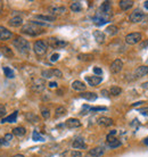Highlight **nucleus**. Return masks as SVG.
<instances>
[{"mask_svg": "<svg viewBox=\"0 0 148 157\" xmlns=\"http://www.w3.org/2000/svg\"><path fill=\"white\" fill-rule=\"evenodd\" d=\"M22 32L25 34H28V35L34 37V35H39V34L43 33L45 31L40 28L39 25H37V24H34L33 22H31V23H28V24H26V25L23 26Z\"/></svg>", "mask_w": 148, "mask_h": 157, "instance_id": "1", "label": "nucleus"}, {"mask_svg": "<svg viewBox=\"0 0 148 157\" xmlns=\"http://www.w3.org/2000/svg\"><path fill=\"white\" fill-rule=\"evenodd\" d=\"M13 45L22 54H28V50H30V45H28V40H25L22 37H16L15 40L13 41Z\"/></svg>", "mask_w": 148, "mask_h": 157, "instance_id": "2", "label": "nucleus"}, {"mask_svg": "<svg viewBox=\"0 0 148 157\" xmlns=\"http://www.w3.org/2000/svg\"><path fill=\"white\" fill-rule=\"evenodd\" d=\"M33 49H34V52H35L37 55L42 56V55H45L46 52H47L48 45H47V42H45L43 40H38V41H35V43H34Z\"/></svg>", "mask_w": 148, "mask_h": 157, "instance_id": "3", "label": "nucleus"}, {"mask_svg": "<svg viewBox=\"0 0 148 157\" xmlns=\"http://www.w3.org/2000/svg\"><path fill=\"white\" fill-rule=\"evenodd\" d=\"M141 41V34L138 32H133V33L128 34L125 37V42L129 45H137Z\"/></svg>", "mask_w": 148, "mask_h": 157, "instance_id": "4", "label": "nucleus"}, {"mask_svg": "<svg viewBox=\"0 0 148 157\" xmlns=\"http://www.w3.org/2000/svg\"><path fill=\"white\" fill-rule=\"evenodd\" d=\"M47 42H48L47 45H49L51 48H55V49L64 48V47L67 46V42H65V41H63V40H58L56 39V38H49Z\"/></svg>", "mask_w": 148, "mask_h": 157, "instance_id": "5", "label": "nucleus"}, {"mask_svg": "<svg viewBox=\"0 0 148 157\" xmlns=\"http://www.w3.org/2000/svg\"><path fill=\"white\" fill-rule=\"evenodd\" d=\"M108 19H109L108 14H105V13H102V11L97 13L96 16L93 17V22H95V24H97V25H104L105 23L108 22Z\"/></svg>", "mask_w": 148, "mask_h": 157, "instance_id": "6", "label": "nucleus"}, {"mask_svg": "<svg viewBox=\"0 0 148 157\" xmlns=\"http://www.w3.org/2000/svg\"><path fill=\"white\" fill-rule=\"evenodd\" d=\"M144 18V13L139 9H136L133 13H131L129 16V21L131 23H139Z\"/></svg>", "mask_w": 148, "mask_h": 157, "instance_id": "7", "label": "nucleus"}, {"mask_svg": "<svg viewBox=\"0 0 148 157\" xmlns=\"http://www.w3.org/2000/svg\"><path fill=\"white\" fill-rule=\"evenodd\" d=\"M123 68V62L121 59H115L112 64H111V72L113 74H117L122 71Z\"/></svg>", "mask_w": 148, "mask_h": 157, "instance_id": "8", "label": "nucleus"}, {"mask_svg": "<svg viewBox=\"0 0 148 157\" xmlns=\"http://www.w3.org/2000/svg\"><path fill=\"white\" fill-rule=\"evenodd\" d=\"M32 90L35 91V92H42L46 88V84H45V81L42 80V78H38V80H35L32 84Z\"/></svg>", "mask_w": 148, "mask_h": 157, "instance_id": "9", "label": "nucleus"}, {"mask_svg": "<svg viewBox=\"0 0 148 157\" xmlns=\"http://www.w3.org/2000/svg\"><path fill=\"white\" fill-rule=\"evenodd\" d=\"M13 37V33L8 28H4L0 25V40L1 41H6V40H9Z\"/></svg>", "mask_w": 148, "mask_h": 157, "instance_id": "10", "label": "nucleus"}, {"mask_svg": "<svg viewBox=\"0 0 148 157\" xmlns=\"http://www.w3.org/2000/svg\"><path fill=\"white\" fill-rule=\"evenodd\" d=\"M147 74H148V66L142 65V66H139V67L135 71V78H142V76H145V75H147Z\"/></svg>", "mask_w": 148, "mask_h": 157, "instance_id": "11", "label": "nucleus"}, {"mask_svg": "<svg viewBox=\"0 0 148 157\" xmlns=\"http://www.w3.org/2000/svg\"><path fill=\"white\" fill-rule=\"evenodd\" d=\"M85 80H87V82L91 87H96V85H98L102 81V78L100 76H96V75H93V76H85Z\"/></svg>", "mask_w": 148, "mask_h": 157, "instance_id": "12", "label": "nucleus"}, {"mask_svg": "<svg viewBox=\"0 0 148 157\" xmlns=\"http://www.w3.org/2000/svg\"><path fill=\"white\" fill-rule=\"evenodd\" d=\"M104 153H105L104 148H102V147H95V148H92V149L89 150V155L93 157H100L104 155Z\"/></svg>", "mask_w": 148, "mask_h": 157, "instance_id": "13", "label": "nucleus"}, {"mask_svg": "<svg viewBox=\"0 0 148 157\" xmlns=\"http://www.w3.org/2000/svg\"><path fill=\"white\" fill-rule=\"evenodd\" d=\"M65 124H66V126L68 129H75V128H79L81 125V122L78 118H68Z\"/></svg>", "mask_w": 148, "mask_h": 157, "instance_id": "14", "label": "nucleus"}, {"mask_svg": "<svg viewBox=\"0 0 148 157\" xmlns=\"http://www.w3.org/2000/svg\"><path fill=\"white\" fill-rule=\"evenodd\" d=\"M72 147H73L74 149H85V148H87V145H85V142L83 139L78 138V139H75V140L73 141Z\"/></svg>", "mask_w": 148, "mask_h": 157, "instance_id": "15", "label": "nucleus"}, {"mask_svg": "<svg viewBox=\"0 0 148 157\" xmlns=\"http://www.w3.org/2000/svg\"><path fill=\"white\" fill-rule=\"evenodd\" d=\"M98 124L99 125H102V126H112L114 124L113 120L109 117H105V116H102V117H99L98 118Z\"/></svg>", "mask_w": 148, "mask_h": 157, "instance_id": "16", "label": "nucleus"}, {"mask_svg": "<svg viewBox=\"0 0 148 157\" xmlns=\"http://www.w3.org/2000/svg\"><path fill=\"white\" fill-rule=\"evenodd\" d=\"M49 11L50 14L54 15H63L65 11H66V8L65 7H49Z\"/></svg>", "mask_w": 148, "mask_h": 157, "instance_id": "17", "label": "nucleus"}, {"mask_svg": "<svg viewBox=\"0 0 148 157\" xmlns=\"http://www.w3.org/2000/svg\"><path fill=\"white\" fill-rule=\"evenodd\" d=\"M133 4L135 2L132 0H121L120 1V7H121L122 10H128L133 6Z\"/></svg>", "mask_w": 148, "mask_h": 157, "instance_id": "18", "label": "nucleus"}, {"mask_svg": "<svg viewBox=\"0 0 148 157\" xmlns=\"http://www.w3.org/2000/svg\"><path fill=\"white\" fill-rule=\"evenodd\" d=\"M17 113L18 112L16 111V112H14L11 115H9V116L2 118V120H1V123H15L17 118Z\"/></svg>", "mask_w": 148, "mask_h": 157, "instance_id": "19", "label": "nucleus"}, {"mask_svg": "<svg viewBox=\"0 0 148 157\" xmlns=\"http://www.w3.org/2000/svg\"><path fill=\"white\" fill-rule=\"evenodd\" d=\"M72 88L74 90H76V91H84L87 85L83 82H81V81H74L72 83Z\"/></svg>", "mask_w": 148, "mask_h": 157, "instance_id": "20", "label": "nucleus"}, {"mask_svg": "<svg viewBox=\"0 0 148 157\" xmlns=\"http://www.w3.org/2000/svg\"><path fill=\"white\" fill-rule=\"evenodd\" d=\"M0 49H1L2 55H4V56H6L7 58H13V57H14V52H13V50H11L9 47L4 46V47H1Z\"/></svg>", "mask_w": 148, "mask_h": 157, "instance_id": "21", "label": "nucleus"}, {"mask_svg": "<svg viewBox=\"0 0 148 157\" xmlns=\"http://www.w3.org/2000/svg\"><path fill=\"white\" fill-rule=\"evenodd\" d=\"M23 23V18L21 16H15L10 18V21H9V24H10L11 26H21Z\"/></svg>", "mask_w": 148, "mask_h": 157, "instance_id": "22", "label": "nucleus"}, {"mask_svg": "<svg viewBox=\"0 0 148 157\" xmlns=\"http://www.w3.org/2000/svg\"><path fill=\"white\" fill-rule=\"evenodd\" d=\"M81 98H84L87 100H90V101H93L97 99V95L96 93H93V92H83V93H81L80 95Z\"/></svg>", "mask_w": 148, "mask_h": 157, "instance_id": "23", "label": "nucleus"}, {"mask_svg": "<svg viewBox=\"0 0 148 157\" xmlns=\"http://www.w3.org/2000/svg\"><path fill=\"white\" fill-rule=\"evenodd\" d=\"M93 37H95V39H96L98 43H102L104 40H105V34L102 33V31H95L93 32Z\"/></svg>", "mask_w": 148, "mask_h": 157, "instance_id": "24", "label": "nucleus"}, {"mask_svg": "<svg viewBox=\"0 0 148 157\" xmlns=\"http://www.w3.org/2000/svg\"><path fill=\"white\" fill-rule=\"evenodd\" d=\"M25 133H26V130L23 126H17L15 129H13V135H17V137H23Z\"/></svg>", "mask_w": 148, "mask_h": 157, "instance_id": "25", "label": "nucleus"}, {"mask_svg": "<svg viewBox=\"0 0 148 157\" xmlns=\"http://www.w3.org/2000/svg\"><path fill=\"white\" fill-rule=\"evenodd\" d=\"M25 117H26V120L30 123H38L39 122V117L37 115H34L33 113H26Z\"/></svg>", "mask_w": 148, "mask_h": 157, "instance_id": "26", "label": "nucleus"}, {"mask_svg": "<svg viewBox=\"0 0 148 157\" xmlns=\"http://www.w3.org/2000/svg\"><path fill=\"white\" fill-rule=\"evenodd\" d=\"M100 11L105 13V14H109L111 11V2L109 1H104L100 6Z\"/></svg>", "mask_w": 148, "mask_h": 157, "instance_id": "27", "label": "nucleus"}, {"mask_svg": "<svg viewBox=\"0 0 148 157\" xmlns=\"http://www.w3.org/2000/svg\"><path fill=\"white\" fill-rule=\"evenodd\" d=\"M78 58L79 61H82V62H91L93 59V56L91 54H80Z\"/></svg>", "mask_w": 148, "mask_h": 157, "instance_id": "28", "label": "nucleus"}, {"mask_svg": "<svg viewBox=\"0 0 148 157\" xmlns=\"http://www.w3.org/2000/svg\"><path fill=\"white\" fill-rule=\"evenodd\" d=\"M37 18H40V19H43V21H47V22H54L56 19V16H52V15H37Z\"/></svg>", "mask_w": 148, "mask_h": 157, "instance_id": "29", "label": "nucleus"}, {"mask_svg": "<svg viewBox=\"0 0 148 157\" xmlns=\"http://www.w3.org/2000/svg\"><path fill=\"white\" fill-rule=\"evenodd\" d=\"M66 114V108L63 106H59L56 108V111H55V115H56V117H61V116H64Z\"/></svg>", "mask_w": 148, "mask_h": 157, "instance_id": "30", "label": "nucleus"}, {"mask_svg": "<svg viewBox=\"0 0 148 157\" xmlns=\"http://www.w3.org/2000/svg\"><path fill=\"white\" fill-rule=\"evenodd\" d=\"M117 32H119V28H117V26H115V25H109L106 28V33H108L109 35H115Z\"/></svg>", "mask_w": 148, "mask_h": 157, "instance_id": "31", "label": "nucleus"}, {"mask_svg": "<svg viewBox=\"0 0 148 157\" xmlns=\"http://www.w3.org/2000/svg\"><path fill=\"white\" fill-rule=\"evenodd\" d=\"M82 9V6H81V2H79V1H74V2H72L71 4V10L72 11H80Z\"/></svg>", "mask_w": 148, "mask_h": 157, "instance_id": "32", "label": "nucleus"}, {"mask_svg": "<svg viewBox=\"0 0 148 157\" xmlns=\"http://www.w3.org/2000/svg\"><path fill=\"white\" fill-rule=\"evenodd\" d=\"M121 92H122V89H121L120 87H116V85L112 87L111 90H109V93L112 96H119V95H121Z\"/></svg>", "mask_w": 148, "mask_h": 157, "instance_id": "33", "label": "nucleus"}, {"mask_svg": "<svg viewBox=\"0 0 148 157\" xmlns=\"http://www.w3.org/2000/svg\"><path fill=\"white\" fill-rule=\"evenodd\" d=\"M2 70H4V73H5V75L8 78H14V72H13V70H10V68L7 67V66L2 67Z\"/></svg>", "mask_w": 148, "mask_h": 157, "instance_id": "34", "label": "nucleus"}, {"mask_svg": "<svg viewBox=\"0 0 148 157\" xmlns=\"http://www.w3.org/2000/svg\"><path fill=\"white\" fill-rule=\"evenodd\" d=\"M42 76L46 78H50L54 76V72H52V70H45V71H42Z\"/></svg>", "mask_w": 148, "mask_h": 157, "instance_id": "35", "label": "nucleus"}, {"mask_svg": "<svg viewBox=\"0 0 148 157\" xmlns=\"http://www.w3.org/2000/svg\"><path fill=\"white\" fill-rule=\"evenodd\" d=\"M41 115H42L43 118H49V116H50V111H49L47 107H42V108H41Z\"/></svg>", "mask_w": 148, "mask_h": 157, "instance_id": "36", "label": "nucleus"}, {"mask_svg": "<svg viewBox=\"0 0 148 157\" xmlns=\"http://www.w3.org/2000/svg\"><path fill=\"white\" fill-rule=\"evenodd\" d=\"M115 135H116V131L115 130H113V131H111V133L109 135H107V144L108 142H113V141L116 140V138H115Z\"/></svg>", "mask_w": 148, "mask_h": 157, "instance_id": "37", "label": "nucleus"}, {"mask_svg": "<svg viewBox=\"0 0 148 157\" xmlns=\"http://www.w3.org/2000/svg\"><path fill=\"white\" fill-rule=\"evenodd\" d=\"M107 145H108V147H109V148H113V149H114V148H117V147H120L121 145H122V144H121V141L116 139V140L113 141V142H108Z\"/></svg>", "mask_w": 148, "mask_h": 157, "instance_id": "38", "label": "nucleus"}, {"mask_svg": "<svg viewBox=\"0 0 148 157\" xmlns=\"http://www.w3.org/2000/svg\"><path fill=\"white\" fill-rule=\"evenodd\" d=\"M32 139H33L34 141H43V138L38 133V131H33V133H32Z\"/></svg>", "mask_w": 148, "mask_h": 157, "instance_id": "39", "label": "nucleus"}, {"mask_svg": "<svg viewBox=\"0 0 148 157\" xmlns=\"http://www.w3.org/2000/svg\"><path fill=\"white\" fill-rule=\"evenodd\" d=\"M52 72H54V76H56V78H63V73L59 70H52Z\"/></svg>", "mask_w": 148, "mask_h": 157, "instance_id": "40", "label": "nucleus"}, {"mask_svg": "<svg viewBox=\"0 0 148 157\" xmlns=\"http://www.w3.org/2000/svg\"><path fill=\"white\" fill-rule=\"evenodd\" d=\"M6 115V107L4 105H0V117H4Z\"/></svg>", "mask_w": 148, "mask_h": 157, "instance_id": "41", "label": "nucleus"}, {"mask_svg": "<svg viewBox=\"0 0 148 157\" xmlns=\"http://www.w3.org/2000/svg\"><path fill=\"white\" fill-rule=\"evenodd\" d=\"M4 139H5V140L7 141L8 144H9V142H10V141L14 139V137H13V135H11V133H7V135H5V138H4Z\"/></svg>", "mask_w": 148, "mask_h": 157, "instance_id": "42", "label": "nucleus"}, {"mask_svg": "<svg viewBox=\"0 0 148 157\" xmlns=\"http://www.w3.org/2000/svg\"><path fill=\"white\" fill-rule=\"evenodd\" d=\"M71 156L72 157H82V153L78 152V150H73L71 153Z\"/></svg>", "mask_w": 148, "mask_h": 157, "instance_id": "43", "label": "nucleus"}, {"mask_svg": "<svg viewBox=\"0 0 148 157\" xmlns=\"http://www.w3.org/2000/svg\"><path fill=\"white\" fill-rule=\"evenodd\" d=\"M58 58H59V54H57V52L56 54H52L50 56V62H56Z\"/></svg>", "mask_w": 148, "mask_h": 157, "instance_id": "44", "label": "nucleus"}, {"mask_svg": "<svg viewBox=\"0 0 148 157\" xmlns=\"http://www.w3.org/2000/svg\"><path fill=\"white\" fill-rule=\"evenodd\" d=\"M91 112H97V111H106V107H93L90 108Z\"/></svg>", "mask_w": 148, "mask_h": 157, "instance_id": "45", "label": "nucleus"}, {"mask_svg": "<svg viewBox=\"0 0 148 157\" xmlns=\"http://www.w3.org/2000/svg\"><path fill=\"white\" fill-rule=\"evenodd\" d=\"M93 73L97 74V75H102V68H99V67H93Z\"/></svg>", "mask_w": 148, "mask_h": 157, "instance_id": "46", "label": "nucleus"}, {"mask_svg": "<svg viewBox=\"0 0 148 157\" xmlns=\"http://www.w3.org/2000/svg\"><path fill=\"white\" fill-rule=\"evenodd\" d=\"M140 48H141V49L148 48V40H145L144 42H141V43H140Z\"/></svg>", "mask_w": 148, "mask_h": 157, "instance_id": "47", "label": "nucleus"}, {"mask_svg": "<svg viewBox=\"0 0 148 157\" xmlns=\"http://www.w3.org/2000/svg\"><path fill=\"white\" fill-rule=\"evenodd\" d=\"M139 112L141 113L142 115H148V107L147 108H141V109H139Z\"/></svg>", "mask_w": 148, "mask_h": 157, "instance_id": "48", "label": "nucleus"}, {"mask_svg": "<svg viewBox=\"0 0 148 157\" xmlns=\"http://www.w3.org/2000/svg\"><path fill=\"white\" fill-rule=\"evenodd\" d=\"M8 142L5 140V139H0V146H7Z\"/></svg>", "mask_w": 148, "mask_h": 157, "instance_id": "49", "label": "nucleus"}, {"mask_svg": "<svg viewBox=\"0 0 148 157\" xmlns=\"http://www.w3.org/2000/svg\"><path fill=\"white\" fill-rule=\"evenodd\" d=\"M56 87H57L56 82H50V83H49V88H56Z\"/></svg>", "mask_w": 148, "mask_h": 157, "instance_id": "50", "label": "nucleus"}, {"mask_svg": "<svg viewBox=\"0 0 148 157\" xmlns=\"http://www.w3.org/2000/svg\"><path fill=\"white\" fill-rule=\"evenodd\" d=\"M142 87H144V89H148V82H146V83L142 84Z\"/></svg>", "mask_w": 148, "mask_h": 157, "instance_id": "51", "label": "nucleus"}, {"mask_svg": "<svg viewBox=\"0 0 148 157\" xmlns=\"http://www.w3.org/2000/svg\"><path fill=\"white\" fill-rule=\"evenodd\" d=\"M102 93L104 96H107V95H108V91H106V90H102Z\"/></svg>", "mask_w": 148, "mask_h": 157, "instance_id": "52", "label": "nucleus"}, {"mask_svg": "<svg viewBox=\"0 0 148 157\" xmlns=\"http://www.w3.org/2000/svg\"><path fill=\"white\" fill-rule=\"evenodd\" d=\"M144 6H145L146 9H148V1H145V2H144Z\"/></svg>", "mask_w": 148, "mask_h": 157, "instance_id": "53", "label": "nucleus"}, {"mask_svg": "<svg viewBox=\"0 0 148 157\" xmlns=\"http://www.w3.org/2000/svg\"><path fill=\"white\" fill-rule=\"evenodd\" d=\"M13 157H24V155H22V154H17V155H14Z\"/></svg>", "mask_w": 148, "mask_h": 157, "instance_id": "54", "label": "nucleus"}, {"mask_svg": "<svg viewBox=\"0 0 148 157\" xmlns=\"http://www.w3.org/2000/svg\"><path fill=\"white\" fill-rule=\"evenodd\" d=\"M144 142H145V145H147V146H148V137L146 138V139H145V140H144Z\"/></svg>", "mask_w": 148, "mask_h": 157, "instance_id": "55", "label": "nucleus"}]
</instances>
